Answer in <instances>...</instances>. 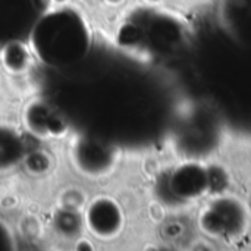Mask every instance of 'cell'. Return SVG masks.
<instances>
[{"label":"cell","mask_w":251,"mask_h":251,"mask_svg":"<svg viewBox=\"0 0 251 251\" xmlns=\"http://www.w3.org/2000/svg\"><path fill=\"white\" fill-rule=\"evenodd\" d=\"M246 222L243 206L234 200H221L204 209L203 226L210 235L232 237L243 231Z\"/></svg>","instance_id":"obj_2"},{"label":"cell","mask_w":251,"mask_h":251,"mask_svg":"<svg viewBox=\"0 0 251 251\" xmlns=\"http://www.w3.org/2000/svg\"><path fill=\"white\" fill-rule=\"evenodd\" d=\"M3 65L12 74L25 71L29 65V54L26 49L19 41L6 44L3 47Z\"/></svg>","instance_id":"obj_4"},{"label":"cell","mask_w":251,"mask_h":251,"mask_svg":"<svg viewBox=\"0 0 251 251\" xmlns=\"http://www.w3.org/2000/svg\"><path fill=\"white\" fill-rule=\"evenodd\" d=\"M50 0H0V47L31 35Z\"/></svg>","instance_id":"obj_1"},{"label":"cell","mask_w":251,"mask_h":251,"mask_svg":"<svg viewBox=\"0 0 251 251\" xmlns=\"http://www.w3.org/2000/svg\"><path fill=\"white\" fill-rule=\"evenodd\" d=\"M88 226L93 231L101 221H107V224L110 225V228L113 229L115 234H118L122 228V213L121 209L116 203H113L112 200H99L96 203L91 204V207L88 209Z\"/></svg>","instance_id":"obj_3"}]
</instances>
